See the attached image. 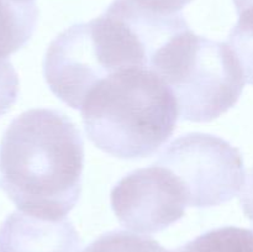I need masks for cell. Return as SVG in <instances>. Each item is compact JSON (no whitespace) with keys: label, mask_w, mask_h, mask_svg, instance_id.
Instances as JSON below:
<instances>
[{"label":"cell","mask_w":253,"mask_h":252,"mask_svg":"<svg viewBox=\"0 0 253 252\" xmlns=\"http://www.w3.org/2000/svg\"><path fill=\"white\" fill-rule=\"evenodd\" d=\"M145 6L167 12H180L193 0H136Z\"/></svg>","instance_id":"cell-11"},{"label":"cell","mask_w":253,"mask_h":252,"mask_svg":"<svg viewBox=\"0 0 253 252\" xmlns=\"http://www.w3.org/2000/svg\"><path fill=\"white\" fill-rule=\"evenodd\" d=\"M84 143L73 121L56 109L15 118L0 143V184L26 214L61 220L82 192Z\"/></svg>","instance_id":"cell-1"},{"label":"cell","mask_w":253,"mask_h":252,"mask_svg":"<svg viewBox=\"0 0 253 252\" xmlns=\"http://www.w3.org/2000/svg\"><path fill=\"white\" fill-rule=\"evenodd\" d=\"M19 95V77L9 58L0 57V116L16 103Z\"/></svg>","instance_id":"cell-10"},{"label":"cell","mask_w":253,"mask_h":252,"mask_svg":"<svg viewBox=\"0 0 253 252\" xmlns=\"http://www.w3.org/2000/svg\"><path fill=\"white\" fill-rule=\"evenodd\" d=\"M156 163L180 180L188 207L210 208L231 200L245 179L244 158L219 136L193 132L173 141Z\"/></svg>","instance_id":"cell-4"},{"label":"cell","mask_w":253,"mask_h":252,"mask_svg":"<svg viewBox=\"0 0 253 252\" xmlns=\"http://www.w3.org/2000/svg\"><path fill=\"white\" fill-rule=\"evenodd\" d=\"M82 240L69 220L15 211L0 226V252H81Z\"/></svg>","instance_id":"cell-6"},{"label":"cell","mask_w":253,"mask_h":252,"mask_svg":"<svg viewBox=\"0 0 253 252\" xmlns=\"http://www.w3.org/2000/svg\"><path fill=\"white\" fill-rule=\"evenodd\" d=\"M240 203H241L245 215L253 222V168L247 177L244 192L240 198Z\"/></svg>","instance_id":"cell-12"},{"label":"cell","mask_w":253,"mask_h":252,"mask_svg":"<svg viewBox=\"0 0 253 252\" xmlns=\"http://www.w3.org/2000/svg\"><path fill=\"white\" fill-rule=\"evenodd\" d=\"M229 46L239 59L245 81L253 85V7L239 14V21L230 32Z\"/></svg>","instance_id":"cell-9"},{"label":"cell","mask_w":253,"mask_h":252,"mask_svg":"<svg viewBox=\"0 0 253 252\" xmlns=\"http://www.w3.org/2000/svg\"><path fill=\"white\" fill-rule=\"evenodd\" d=\"M89 140L123 160L152 156L175 130L178 104L172 89L148 68L120 69L100 81L81 108Z\"/></svg>","instance_id":"cell-2"},{"label":"cell","mask_w":253,"mask_h":252,"mask_svg":"<svg viewBox=\"0 0 253 252\" xmlns=\"http://www.w3.org/2000/svg\"><path fill=\"white\" fill-rule=\"evenodd\" d=\"M232 1L236 7L237 14L242 12L244 10L250 9V7H253V0H232Z\"/></svg>","instance_id":"cell-13"},{"label":"cell","mask_w":253,"mask_h":252,"mask_svg":"<svg viewBox=\"0 0 253 252\" xmlns=\"http://www.w3.org/2000/svg\"><path fill=\"white\" fill-rule=\"evenodd\" d=\"M170 252H253V230L236 226L212 229Z\"/></svg>","instance_id":"cell-7"},{"label":"cell","mask_w":253,"mask_h":252,"mask_svg":"<svg viewBox=\"0 0 253 252\" xmlns=\"http://www.w3.org/2000/svg\"><path fill=\"white\" fill-rule=\"evenodd\" d=\"M83 252H170L148 236L114 230L99 236Z\"/></svg>","instance_id":"cell-8"},{"label":"cell","mask_w":253,"mask_h":252,"mask_svg":"<svg viewBox=\"0 0 253 252\" xmlns=\"http://www.w3.org/2000/svg\"><path fill=\"white\" fill-rule=\"evenodd\" d=\"M172 89L183 120L208 123L236 105L245 85L229 43L198 36L190 29L158 52L152 64Z\"/></svg>","instance_id":"cell-3"},{"label":"cell","mask_w":253,"mask_h":252,"mask_svg":"<svg viewBox=\"0 0 253 252\" xmlns=\"http://www.w3.org/2000/svg\"><path fill=\"white\" fill-rule=\"evenodd\" d=\"M110 203L123 226L142 234L167 229L184 216L188 207L180 180L157 163L121 178L111 189Z\"/></svg>","instance_id":"cell-5"}]
</instances>
